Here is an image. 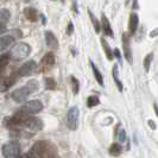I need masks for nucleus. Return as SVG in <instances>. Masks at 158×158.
Listing matches in <instances>:
<instances>
[{
  "instance_id": "28",
  "label": "nucleus",
  "mask_w": 158,
  "mask_h": 158,
  "mask_svg": "<svg viewBox=\"0 0 158 158\" xmlns=\"http://www.w3.org/2000/svg\"><path fill=\"white\" fill-rule=\"evenodd\" d=\"M73 32H74V25H73L71 22H69V23H68V27H67V35H68V36H71Z\"/></svg>"
},
{
  "instance_id": "11",
  "label": "nucleus",
  "mask_w": 158,
  "mask_h": 158,
  "mask_svg": "<svg viewBox=\"0 0 158 158\" xmlns=\"http://www.w3.org/2000/svg\"><path fill=\"white\" fill-rule=\"evenodd\" d=\"M16 81H17V73L7 76L6 79H4L0 82V90L1 92H6L7 89H10V88L16 83Z\"/></svg>"
},
{
  "instance_id": "19",
  "label": "nucleus",
  "mask_w": 158,
  "mask_h": 158,
  "mask_svg": "<svg viewBox=\"0 0 158 158\" xmlns=\"http://www.w3.org/2000/svg\"><path fill=\"white\" fill-rule=\"evenodd\" d=\"M100 42H101V45H102L103 50H105V54H106V56H107V60L108 61H112L113 60V54H112V50L111 48H110V45H108V43L106 42V40L105 38H100Z\"/></svg>"
},
{
  "instance_id": "15",
  "label": "nucleus",
  "mask_w": 158,
  "mask_h": 158,
  "mask_svg": "<svg viewBox=\"0 0 158 158\" xmlns=\"http://www.w3.org/2000/svg\"><path fill=\"white\" fill-rule=\"evenodd\" d=\"M138 25H139V18L137 16V13H131L130 18H128V30L131 36L135 35L137 29H138Z\"/></svg>"
},
{
  "instance_id": "17",
  "label": "nucleus",
  "mask_w": 158,
  "mask_h": 158,
  "mask_svg": "<svg viewBox=\"0 0 158 158\" xmlns=\"http://www.w3.org/2000/svg\"><path fill=\"white\" fill-rule=\"evenodd\" d=\"M89 63H90V68H92V70H93V73H94V76L95 79H96V81H98V83L101 86V87H103V77H102V74L100 73V70L98 69V67L94 64V62L92 61V60H89Z\"/></svg>"
},
{
  "instance_id": "12",
  "label": "nucleus",
  "mask_w": 158,
  "mask_h": 158,
  "mask_svg": "<svg viewBox=\"0 0 158 158\" xmlns=\"http://www.w3.org/2000/svg\"><path fill=\"white\" fill-rule=\"evenodd\" d=\"M40 65L45 69H50L55 65V55L52 52H47L43 56L42 61H40Z\"/></svg>"
},
{
  "instance_id": "22",
  "label": "nucleus",
  "mask_w": 158,
  "mask_h": 158,
  "mask_svg": "<svg viewBox=\"0 0 158 158\" xmlns=\"http://www.w3.org/2000/svg\"><path fill=\"white\" fill-rule=\"evenodd\" d=\"M99 103H100V99H99V96H96V95H90L87 99V106L89 108L98 106Z\"/></svg>"
},
{
  "instance_id": "5",
  "label": "nucleus",
  "mask_w": 158,
  "mask_h": 158,
  "mask_svg": "<svg viewBox=\"0 0 158 158\" xmlns=\"http://www.w3.org/2000/svg\"><path fill=\"white\" fill-rule=\"evenodd\" d=\"M1 153L5 158H18L20 155V144L18 140H11L4 144Z\"/></svg>"
},
{
  "instance_id": "3",
  "label": "nucleus",
  "mask_w": 158,
  "mask_h": 158,
  "mask_svg": "<svg viewBox=\"0 0 158 158\" xmlns=\"http://www.w3.org/2000/svg\"><path fill=\"white\" fill-rule=\"evenodd\" d=\"M31 52V47L27 43H17L15 47H12V49L10 50V58L15 60V61H20L26 58Z\"/></svg>"
},
{
  "instance_id": "31",
  "label": "nucleus",
  "mask_w": 158,
  "mask_h": 158,
  "mask_svg": "<svg viewBox=\"0 0 158 158\" xmlns=\"http://www.w3.org/2000/svg\"><path fill=\"white\" fill-rule=\"evenodd\" d=\"M62 2H64V0H62Z\"/></svg>"
},
{
  "instance_id": "7",
  "label": "nucleus",
  "mask_w": 158,
  "mask_h": 158,
  "mask_svg": "<svg viewBox=\"0 0 158 158\" xmlns=\"http://www.w3.org/2000/svg\"><path fill=\"white\" fill-rule=\"evenodd\" d=\"M22 126L26 127V128H29V130H31V131H40V130L43 128V126H44V124H43L42 119L32 117V115H29V117L23 121Z\"/></svg>"
},
{
  "instance_id": "23",
  "label": "nucleus",
  "mask_w": 158,
  "mask_h": 158,
  "mask_svg": "<svg viewBox=\"0 0 158 158\" xmlns=\"http://www.w3.org/2000/svg\"><path fill=\"white\" fill-rule=\"evenodd\" d=\"M70 81H71V87H73V93H74V94H77L80 90L79 80L76 79L75 76H70Z\"/></svg>"
},
{
  "instance_id": "4",
  "label": "nucleus",
  "mask_w": 158,
  "mask_h": 158,
  "mask_svg": "<svg viewBox=\"0 0 158 158\" xmlns=\"http://www.w3.org/2000/svg\"><path fill=\"white\" fill-rule=\"evenodd\" d=\"M42 110H43V103L40 102V100H31V101L24 103L17 112L23 114V115L29 117V115H33L36 113H40Z\"/></svg>"
},
{
  "instance_id": "21",
  "label": "nucleus",
  "mask_w": 158,
  "mask_h": 158,
  "mask_svg": "<svg viewBox=\"0 0 158 158\" xmlns=\"http://www.w3.org/2000/svg\"><path fill=\"white\" fill-rule=\"evenodd\" d=\"M88 15H89V18H90V20H92V23L94 25V29H95V32H100L101 30V27H100V23H99V20L96 19V17L93 15V12L90 11V10H88Z\"/></svg>"
},
{
  "instance_id": "14",
  "label": "nucleus",
  "mask_w": 158,
  "mask_h": 158,
  "mask_svg": "<svg viewBox=\"0 0 158 158\" xmlns=\"http://www.w3.org/2000/svg\"><path fill=\"white\" fill-rule=\"evenodd\" d=\"M100 27H102V32L106 36H108V37H113V36H114V35H113V30H112L111 24H110V20H108V18L105 16L103 13H102V16H101Z\"/></svg>"
},
{
  "instance_id": "20",
  "label": "nucleus",
  "mask_w": 158,
  "mask_h": 158,
  "mask_svg": "<svg viewBox=\"0 0 158 158\" xmlns=\"http://www.w3.org/2000/svg\"><path fill=\"white\" fill-rule=\"evenodd\" d=\"M112 75H113V79H114V82H115L117 87H118V90L121 92V90H123V83H121V81H120L118 77L119 71H118V65H117V64H114V67H113V73H112Z\"/></svg>"
},
{
  "instance_id": "9",
  "label": "nucleus",
  "mask_w": 158,
  "mask_h": 158,
  "mask_svg": "<svg viewBox=\"0 0 158 158\" xmlns=\"http://www.w3.org/2000/svg\"><path fill=\"white\" fill-rule=\"evenodd\" d=\"M17 38L10 32L8 35H5V36H2V37H0V52L1 51H4V50H6L8 47H11L13 43H15V40Z\"/></svg>"
},
{
  "instance_id": "30",
  "label": "nucleus",
  "mask_w": 158,
  "mask_h": 158,
  "mask_svg": "<svg viewBox=\"0 0 158 158\" xmlns=\"http://www.w3.org/2000/svg\"><path fill=\"white\" fill-rule=\"evenodd\" d=\"M4 70H5V67H2V65H0V76H1V74L4 73Z\"/></svg>"
},
{
  "instance_id": "27",
  "label": "nucleus",
  "mask_w": 158,
  "mask_h": 158,
  "mask_svg": "<svg viewBox=\"0 0 158 158\" xmlns=\"http://www.w3.org/2000/svg\"><path fill=\"white\" fill-rule=\"evenodd\" d=\"M127 138H126V132H125V130L124 128H121L120 130V132H119V140L120 142H125Z\"/></svg>"
},
{
  "instance_id": "6",
  "label": "nucleus",
  "mask_w": 158,
  "mask_h": 158,
  "mask_svg": "<svg viewBox=\"0 0 158 158\" xmlns=\"http://www.w3.org/2000/svg\"><path fill=\"white\" fill-rule=\"evenodd\" d=\"M79 117H80V111L77 106L70 107L69 111L67 113V126L69 127V130L75 131L77 126H79Z\"/></svg>"
},
{
  "instance_id": "8",
  "label": "nucleus",
  "mask_w": 158,
  "mask_h": 158,
  "mask_svg": "<svg viewBox=\"0 0 158 158\" xmlns=\"http://www.w3.org/2000/svg\"><path fill=\"white\" fill-rule=\"evenodd\" d=\"M36 62L35 61H27L26 63H24L17 71V76L20 77H25V76H30L31 74H33V71L36 69Z\"/></svg>"
},
{
  "instance_id": "26",
  "label": "nucleus",
  "mask_w": 158,
  "mask_h": 158,
  "mask_svg": "<svg viewBox=\"0 0 158 158\" xmlns=\"http://www.w3.org/2000/svg\"><path fill=\"white\" fill-rule=\"evenodd\" d=\"M8 61H10V56L7 54H4V55L0 56V65L6 68V65L8 64Z\"/></svg>"
},
{
  "instance_id": "16",
  "label": "nucleus",
  "mask_w": 158,
  "mask_h": 158,
  "mask_svg": "<svg viewBox=\"0 0 158 158\" xmlns=\"http://www.w3.org/2000/svg\"><path fill=\"white\" fill-rule=\"evenodd\" d=\"M24 15L26 17V19L32 22V23L37 22V19H38V13H37V11L32 7L25 8V10H24Z\"/></svg>"
},
{
  "instance_id": "10",
  "label": "nucleus",
  "mask_w": 158,
  "mask_h": 158,
  "mask_svg": "<svg viewBox=\"0 0 158 158\" xmlns=\"http://www.w3.org/2000/svg\"><path fill=\"white\" fill-rule=\"evenodd\" d=\"M123 47H124V54H125L127 62L130 64H132L133 58H132V52H131V49H130V38H128L127 33L123 35Z\"/></svg>"
},
{
  "instance_id": "1",
  "label": "nucleus",
  "mask_w": 158,
  "mask_h": 158,
  "mask_svg": "<svg viewBox=\"0 0 158 158\" xmlns=\"http://www.w3.org/2000/svg\"><path fill=\"white\" fill-rule=\"evenodd\" d=\"M25 158H57V150L52 143L40 140L32 145Z\"/></svg>"
},
{
  "instance_id": "25",
  "label": "nucleus",
  "mask_w": 158,
  "mask_h": 158,
  "mask_svg": "<svg viewBox=\"0 0 158 158\" xmlns=\"http://www.w3.org/2000/svg\"><path fill=\"white\" fill-rule=\"evenodd\" d=\"M152 58H153V54L150 52L149 55L145 57V60H144V68H145V71H149L150 70V64L152 62Z\"/></svg>"
},
{
  "instance_id": "13",
  "label": "nucleus",
  "mask_w": 158,
  "mask_h": 158,
  "mask_svg": "<svg viewBox=\"0 0 158 158\" xmlns=\"http://www.w3.org/2000/svg\"><path fill=\"white\" fill-rule=\"evenodd\" d=\"M44 36H45V42H47L48 48L50 49H58V40L56 38V36L51 31H45L44 32Z\"/></svg>"
},
{
  "instance_id": "29",
  "label": "nucleus",
  "mask_w": 158,
  "mask_h": 158,
  "mask_svg": "<svg viewBox=\"0 0 158 158\" xmlns=\"http://www.w3.org/2000/svg\"><path fill=\"white\" fill-rule=\"evenodd\" d=\"M114 56L118 58L119 63H121V54H120V50L119 49H114Z\"/></svg>"
},
{
  "instance_id": "24",
  "label": "nucleus",
  "mask_w": 158,
  "mask_h": 158,
  "mask_svg": "<svg viewBox=\"0 0 158 158\" xmlns=\"http://www.w3.org/2000/svg\"><path fill=\"white\" fill-rule=\"evenodd\" d=\"M44 82H45V88L48 90H54L56 88V81L52 77H47Z\"/></svg>"
},
{
  "instance_id": "2",
  "label": "nucleus",
  "mask_w": 158,
  "mask_h": 158,
  "mask_svg": "<svg viewBox=\"0 0 158 158\" xmlns=\"http://www.w3.org/2000/svg\"><path fill=\"white\" fill-rule=\"evenodd\" d=\"M37 89H38V82L35 81V80H31L25 86L20 88H17L15 92H12L11 98H12L13 101H16L18 103L24 102L30 95L33 94L35 92H37Z\"/></svg>"
},
{
  "instance_id": "18",
  "label": "nucleus",
  "mask_w": 158,
  "mask_h": 158,
  "mask_svg": "<svg viewBox=\"0 0 158 158\" xmlns=\"http://www.w3.org/2000/svg\"><path fill=\"white\" fill-rule=\"evenodd\" d=\"M121 151H123V148H121V145L118 144V143H114V144H112L111 146H110V155L111 156H114V157H118L121 155Z\"/></svg>"
}]
</instances>
